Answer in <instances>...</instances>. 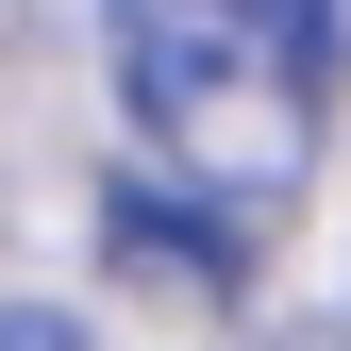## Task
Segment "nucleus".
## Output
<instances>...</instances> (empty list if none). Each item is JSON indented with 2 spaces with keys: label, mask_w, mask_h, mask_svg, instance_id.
Wrapping results in <instances>:
<instances>
[{
  "label": "nucleus",
  "mask_w": 351,
  "mask_h": 351,
  "mask_svg": "<svg viewBox=\"0 0 351 351\" xmlns=\"http://www.w3.org/2000/svg\"><path fill=\"white\" fill-rule=\"evenodd\" d=\"M117 84L134 134L167 151V184L268 217L318 167V67L268 34V0H117Z\"/></svg>",
  "instance_id": "1"
},
{
  "label": "nucleus",
  "mask_w": 351,
  "mask_h": 351,
  "mask_svg": "<svg viewBox=\"0 0 351 351\" xmlns=\"http://www.w3.org/2000/svg\"><path fill=\"white\" fill-rule=\"evenodd\" d=\"M268 34H285L301 67H351V0H268Z\"/></svg>",
  "instance_id": "2"
},
{
  "label": "nucleus",
  "mask_w": 351,
  "mask_h": 351,
  "mask_svg": "<svg viewBox=\"0 0 351 351\" xmlns=\"http://www.w3.org/2000/svg\"><path fill=\"white\" fill-rule=\"evenodd\" d=\"M0 351H84V335L67 318H0Z\"/></svg>",
  "instance_id": "3"
}]
</instances>
